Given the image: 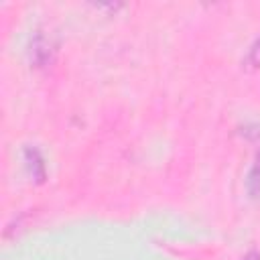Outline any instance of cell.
Returning a JSON list of instances; mask_svg holds the SVG:
<instances>
[{"instance_id":"cell-2","label":"cell","mask_w":260,"mask_h":260,"mask_svg":"<svg viewBox=\"0 0 260 260\" xmlns=\"http://www.w3.org/2000/svg\"><path fill=\"white\" fill-rule=\"evenodd\" d=\"M248 191L252 197H260V156L248 175Z\"/></svg>"},{"instance_id":"cell-3","label":"cell","mask_w":260,"mask_h":260,"mask_svg":"<svg viewBox=\"0 0 260 260\" xmlns=\"http://www.w3.org/2000/svg\"><path fill=\"white\" fill-rule=\"evenodd\" d=\"M246 65L252 67V69L260 67V39L250 47V51H248V55H246Z\"/></svg>"},{"instance_id":"cell-4","label":"cell","mask_w":260,"mask_h":260,"mask_svg":"<svg viewBox=\"0 0 260 260\" xmlns=\"http://www.w3.org/2000/svg\"><path fill=\"white\" fill-rule=\"evenodd\" d=\"M242 260H260V254H258V252H250V254H246Z\"/></svg>"},{"instance_id":"cell-1","label":"cell","mask_w":260,"mask_h":260,"mask_svg":"<svg viewBox=\"0 0 260 260\" xmlns=\"http://www.w3.org/2000/svg\"><path fill=\"white\" fill-rule=\"evenodd\" d=\"M51 55H53V47L49 39H45L43 35H37L30 43V61H35L37 67H45L51 61Z\"/></svg>"}]
</instances>
